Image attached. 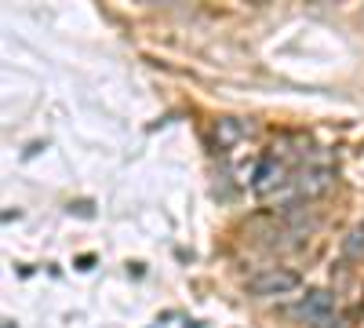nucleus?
<instances>
[{"label": "nucleus", "instance_id": "obj_3", "mask_svg": "<svg viewBox=\"0 0 364 328\" xmlns=\"http://www.w3.org/2000/svg\"><path fill=\"white\" fill-rule=\"evenodd\" d=\"M284 179H288V171H284V164L277 157H262L255 164V175H252V190L255 194H269V190L284 186Z\"/></svg>", "mask_w": 364, "mask_h": 328}, {"label": "nucleus", "instance_id": "obj_2", "mask_svg": "<svg viewBox=\"0 0 364 328\" xmlns=\"http://www.w3.org/2000/svg\"><path fill=\"white\" fill-rule=\"evenodd\" d=\"M299 321H306V324H314V328H321V324H331V321H339V314H336V300H331L328 292H321V288H314V292H306L302 295V303L291 310Z\"/></svg>", "mask_w": 364, "mask_h": 328}, {"label": "nucleus", "instance_id": "obj_1", "mask_svg": "<svg viewBox=\"0 0 364 328\" xmlns=\"http://www.w3.org/2000/svg\"><path fill=\"white\" fill-rule=\"evenodd\" d=\"M299 285H302V277L295 270H288V266H266V270H259L248 281V292L259 295V300H273V295H291Z\"/></svg>", "mask_w": 364, "mask_h": 328}, {"label": "nucleus", "instance_id": "obj_4", "mask_svg": "<svg viewBox=\"0 0 364 328\" xmlns=\"http://www.w3.org/2000/svg\"><path fill=\"white\" fill-rule=\"evenodd\" d=\"M328 186H331V171H328V168H310V171H302V175L295 179L299 197H317V194H324Z\"/></svg>", "mask_w": 364, "mask_h": 328}, {"label": "nucleus", "instance_id": "obj_6", "mask_svg": "<svg viewBox=\"0 0 364 328\" xmlns=\"http://www.w3.org/2000/svg\"><path fill=\"white\" fill-rule=\"evenodd\" d=\"M343 248H346V255H353V259L364 255V226H357V230L346 237V245H343Z\"/></svg>", "mask_w": 364, "mask_h": 328}, {"label": "nucleus", "instance_id": "obj_5", "mask_svg": "<svg viewBox=\"0 0 364 328\" xmlns=\"http://www.w3.org/2000/svg\"><path fill=\"white\" fill-rule=\"evenodd\" d=\"M248 132H252V125H240V121H233V117L219 121V128H215V135H219V146H233L237 139H245Z\"/></svg>", "mask_w": 364, "mask_h": 328}]
</instances>
